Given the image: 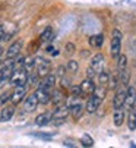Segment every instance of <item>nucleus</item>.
Segmentation results:
<instances>
[{
	"mask_svg": "<svg viewBox=\"0 0 136 148\" xmlns=\"http://www.w3.org/2000/svg\"><path fill=\"white\" fill-rule=\"evenodd\" d=\"M122 38H123V34L120 29H113L111 46H110V54L113 59H117L122 53Z\"/></svg>",
	"mask_w": 136,
	"mask_h": 148,
	"instance_id": "obj_1",
	"label": "nucleus"
},
{
	"mask_svg": "<svg viewBox=\"0 0 136 148\" xmlns=\"http://www.w3.org/2000/svg\"><path fill=\"white\" fill-rule=\"evenodd\" d=\"M28 71L25 68H18L12 72V76L9 79V84L12 87H19V85H27L28 84Z\"/></svg>",
	"mask_w": 136,
	"mask_h": 148,
	"instance_id": "obj_2",
	"label": "nucleus"
},
{
	"mask_svg": "<svg viewBox=\"0 0 136 148\" xmlns=\"http://www.w3.org/2000/svg\"><path fill=\"white\" fill-rule=\"evenodd\" d=\"M15 71V63L13 59H6V63L0 69V88H3L6 84H9V79L12 76V72Z\"/></svg>",
	"mask_w": 136,
	"mask_h": 148,
	"instance_id": "obj_3",
	"label": "nucleus"
},
{
	"mask_svg": "<svg viewBox=\"0 0 136 148\" xmlns=\"http://www.w3.org/2000/svg\"><path fill=\"white\" fill-rule=\"evenodd\" d=\"M67 116H69V107L64 106V104L57 106L54 113H51V123L54 126H60V125H63L66 122Z\"/></svg>",
	"mask_w": 136,
	"mask_h": 148,
	"instance_id": "obj_4",
	"label": "nucleus"
},
{
	"mask_svg": "<svg viewBox=\"0 0 136 148\" xmlns=\"http://www.w3.org/2000/svg\"><path fill=\"white\" fill-rule=\"evenodd\" d=\"M34 68H35L37 75H38L40 78H42V76H45L47 73H50V71H51V63H50V60H47V59L37 57Z\"/></svg>",
	"mask_w": 136,
	"mask_h": 148,
	"instance_id": "obj_5",
	"label": "nucleus"
},
{
	"mask_svg": "<svg viewBox=\"0 0 136 148\" xmlns=\"http://www.w3.org/2000/svg\"><path fill=\"white\" fill-rule=\"evenodd\" d=\"M136 106V88L133 85H127L126 87V98H124V110L129 112L132 107Z\"/></svg>",
	"mask_w": 136,
	"mask_h": 148,
	"instance_id": "obj_6",
	"label": "nucleus"
},
{
	"mask_svg": "<svg viewBox=\"0 0 136 148\" xmlns=\"http://www.w3.org/2000/svg\"><path fill=\"white\" fill-rule=\"evenodd\" d=\"M56 73H47L45 76L41 78V81L38 82V88H42V90H47V91H51L56 85Z\"/></svg>",
	"mask_w": 136,
	"mask_h": 148,
	"instance_id": "obj_7",
	"label": "nucleus"
},
{
	"mask_svg": "<svg viewBox=\"0 0 136 148\" xmlns=\"http://www.w3.org/2000/svg\"><path fill=\"white\" fill-rule=\"evenodd\" d=\"M27 95V85H19V87H15L13 92H10V101L13 106L19 104L24 97Z\"/></svg>",
	"mask_w": 136,
	"mask_h": 148,
	"instance_id": "obj_8",
	"label": "nucleus"
},
{
	"mask_svg": "<svg viewBox=\"0 0 136 148\" xmlns=\"http://www.w3.org/2000/svg\"><path fill=\"white\" fill-rule=\"evenodd\" d=\"M89 66L94 69V72L98 75L103 69H104V54L103 53H97L92 56V59H91V63Z\"/></svg>",
	"mask_w": 136,
	"mask_h": 148,
	"instance_id": "obj_9",
	"label": "nucleus"
},
{
	"mask_svg": "<svg viewBox=\"0 0 136 148\" xmlns=\"http://www.w3.org/2000/svg\"><path fill=\"white\" fill-rule=\"evenodd\" d=\"M83 110H85V106L79 101H73L70 106H69V114L75 119V120H79L83 114Z\"/></svg>",
	"mask_w": 136,
	"mask_h": 148,
	"instance_id": "obj_10",
	"label": "nucleus"
},
{
	"mask_svg": "<svg viewBox=\"0 0 136 148\" xmlns=\"http://www.w3.org/2000/svg\"><path fill=\"white\" fill-rule=\"evenodd\" d=\"M101 103H103V101H101L97 95L91 94L89 98H88V101H86V104H85V110H86L88 113H95V112L100 109Z\"/></svg>",
	"mask_w": 136,
	"mask_h": 148,
	"instance_id": "obj_11",
	"label": "nucleus"
},
{
	"mask_svg": "<svg viewBox=\"0 0 136 148\" xmlns=\"http://www.w3.org/2000/svg\"><path fill=\"white\" fill-rule=\"evenodd\" d=\"M22 47H24V41L22 40H16L15 43L10 44V47L6 51V59H15L16 56H19Z\"/></svg>",
	"mask_w": 136,
	"mask_h": 148,
	"instance_id": "obj_12",
	"label": "nucleus"
},
{
	"mask_svg": "<svg viewBox=\"0 0 136 148\" xmlns=\"http://www.w3.org/2000/svg\"><path fill=\"white\" fill-rule=\"evenodd\" d=\"M124 98H126V87H122L114 94V98H113V107L114 109L123 107L124 106Z\"/></svg>",
	"mask_w": 136,
	"mask_h": 148,
	"instance_id": "obj_13",
	"label": "nucleus"
},
{
	"mask_svg": "<svg viewBox=\"0 0 136 148\" xmlns=\"http://www.w3.org/2000/svg\"><path fill=\"white\" fill-rule=\"evenodd\" d=\"M81 94L82 95H91L95 90V84H94V79L91 78H85L82 82H81Z\"/></svg>",
	"mask_w": 136,
	"mask_h": 148,
	"instance_id": "obj_14",
	"label": "nucleus"
},
{
	"mask_svg": "<svg viewBox=\"0 0 136 148\" xmlns=\"http://www.w3.org/2000/svg\"><path fill=\"white\" fill-rule=\"evenodd\" d=\"M37 95L38 104H49L51 100V92L47 90H42V88H37V91L34 92Z\"/></svg>",
	"mask_w": 136,
	"mask_h": 148,
	"instance_id": "obj_15",
	"label": "nucleus"
},
{
	"mask_svg": "<svg viewBox=\"0 0 136 148\" xmlns=\"http://www.w3.org/2000/svg\"><path fill=\"white\" fill-rule=\"evenodd\" d=\"M37 107H38L37 95H35V94L28 95V97L25 98V103H24V109H25V112H34Z\"/></svg>",
	"mask_w": 136,
	"mask_h": 148,
	"instance_id": "obj_16",
	"label": "nucleus"
},
{
	"mask_svg": "<svg viewBox=\"0 0 136 148\" xmlns=\"http://www.w3.org/2000/svg\"><path fill=\"white\" fill-rule=\"evenodd\" d=\"M124 117H126V110L124 107H120V109H114V114H113V120H114V125L117 128L124 123Z\"/></svg>",
	"mask_w": 136,
	"mask_h": 148,
	"instance_id": "obj_17",
	"label": "nucleus"
},
{
	"mask_svg": "<svg viewBox=\"0 0 136 148\" xmlns=\"http://www.w3.org/2000/svg\"><path fill=\"white\" fill-rule=\"evenodd\" d=\"M13 114H15V106L13 104L12 106H5V107L2 109V113H0V120L9 122V120H12Z\"/></svg>",
	"mask_w": 136,
	"mask_h": 148,
	"instance_id": "obj_18",
	"label": "nucleus"
},
{
	"mask_svg": "<svg viewBox=\"0 0 136 148\" xmlns=\"http://www.w3.org/2000/svg\"><path fill=\"white\" fill-rule=\"evenodd\" d=\"M56 107L57 106H62V104H64V101H66V94L63 92V90H56L53 94H51V100H50Z\"/></svg>",
	"mask_w": 136,
	"mask_h": 148,
	"instance_id": "obj_19",
	"label": "nucleus"
},
{
	"mask_svg": "<svg viewBox=\"0 0 136 148\" xmlns=\"http://www.w3.org/2000/svg\"><path fill=\"white\" fill-rule=\"evenodd\" d=\"M51 123V113L45 112V113H41L35 117V125L37 126H47Z\"/></svg>",
	"mask_w": 136,
	"mask_h": 148,
	"instance_id": "obj_20",
	"label": "nucleus"
},
{
	"mask_svg": "<svg viewBox=\"0 0 136 148\" xmlns=\"http://www.w3.org/2000/svg\"><path fill=\"white\" fill-rule=\"evenodd\" d=\"M88 43H89L91 47L100 49V47H103V44H104V35H103V34H97V35L89 37V38H88Z\"/></svg>",
	"mask_w": 136,
	"mask_h": 148,
	"instance_id": "obj_21",
	"label": "nucleus"
},
{
	"mask_svg": "<svg viewBox=\"0 0 136 148\" xmlns=\"http://www.w3.org/2000/svg\"><path fill=\"white\" fill-rule=\"evenodd\" d=\"M127 128L130 131L136 129V106L129 110V114H127Z\"/></svg>",
	"mask_w": 136,
	"mask_h": 148,
	"instance_id": "obj_22",
	"label": "nucleus"
},
{
	"mask_svg": "<svg viewBox=\"0 0 136 148\" xmlns=\"http://www.w3.org/2000/svg\"><path fill=\"white\" fill-rule=\"evenodd\" d=\"M41 43H49V41L53 40V28L51 27H47L41 34H40V38H38Z\"/></svg>",
	"mask_w": 136,
	"mask_h": 148,
	"instance_id": "obj_23",
	"label": "nucleus"
},
{
	"mask_svg": "<svg viewBox=\"0 0 136 148\" xmlns=\"http://www.w3.org/2000/svg\"><path fill=\"white\" fill-rule=\"evenodd\" d=\"M116 60H117V71H119V72L127 69V57H126V54H122V53H120V56H119Z\"/></svg>",
	"mask_w": 136,
	"mask_h": 148,
	"instance_id": "obj_24",
	"label": "nucleus"
},
{
	"mask_svg": "<svg viewBox=\"0 0 136 148\" xmlns=\"http://www.w3.org/2000/svg\"><path fill=\"white\" fill-rule=\"evenodd\" d=\"M108 79H110V72H107V71H104V69H103V71L98 73V82H100V85L107 87Z\"/></svg>",
	"mask_w": 136,
	"mask_h": 148,
	"instance_id": "obj_25",
	"label": "nucleus"
},
{
	"mask_svg": "<svg viewBox=\"0 0 136 148\" xmlns=\"http://www.w3.org/2000/svg\"><path fill=\"white\" fill-rule=\"evenodd\" d=\"M66 69L69 71L70 73H76V72L79 71V65H78V62H76V60H69V62H67Z\"/></svg>",
	"mask_w": 136,
	"mask_h": 148,
	"instance_id": "obj_26",
	"label": "nucleus"
},
{
	"mask_svg": "<svg viewBox=\"0 0 136 148\" xmlns=\"http://www.w3.org/2000/svg\"><path fill=\"white\" fill-rule=\"evenodd\" d=\"M117 84H119V73L117 75H114V76H111L110 75V79H108V84H107V88H110V90H116L117 88Z\"/></svg>",
	"mask_w": 136,
	"mask_h": 148,
	"instance_id": "obj_27",
	"label": "nucleus"
},
{
	"mask_svg": "<svg viewBox=\"0 0 136 148\" xmlns=\"http://www.w3.org/2000/svg\"><path fill=\"white\" fill-rule=\"evenodd\" d=\"M81 144H82L83 147H92V145H94V139L91 138L88 134H85V135L81 138Z\"/></svg>",
	"mask_w": 136,
	"mask_h": 148,
	"instance_id": "obj_28",
	"label": "nucleus"
},
{
	"mask_svg": "<svg viewBox=\"0 0 136 148\" xmlns=\"http://www.w3.org/2000/svg\"><path fill=\"white\" fill-rule=\"evenodd\" d=\"M75 50H76V47H75L73 43H67V44L64 46V53H66L67 56H72V54L75 53Z\"/></svg>",
	"mask_w": 136,
	"mask_h": 148,
	"instance_id": "obj_29",
	"label": "nucleus"
},
{
	"mask_svg": "<svg viewBox=\"0 0 136 148\" xmlns=\"http://www.w3.org/2000/svg\"><path fill=\"white\" fill-rule=\"evenodd\" d=\"M40 44H41V41H40V40H35V41H32V43L29 44V53H35V51L38 50Z\"/></svg>",
	"mask_w": 136,
	"mask_h": 148,
	"instance_id": "obj_30",
	"label": "nucleus"
},
{
	"mask_svg": "<svg viewBox=\"0 0 136 148\" xmlns=\"http://www.w3.org/2000/svg\"><path fill=\"white\" fill-rule=\"evenodd\" d=\"M8 101H10V92H3L2 95H0V106L6 104Z\"/></svg>",
	"mask_w": 136,
	"mask_h": 148,
	"instance_id": "obj_31",
	"label": "nucleus"
},
{
	"mask_svg": "<svg viewBox=\"0 0 136 148\" xmlns=\"http://www.w3.org/2000/svg\"><path fill=\"white\" fill-rule=\"evenodd\" d=\"M72 95H73V97H82V94H81V87H79V85L72 87Z\"/></svg>",
	"mask_w": 136,
	"mask_h": 148,
	"instance_id": "obj_32",
	"label": "nucleus"
},
{
	"mask_svg": "<svg viewBox=\"0 0 136 148\" xmlns=\"http://www.w3.org/2000/svg\"><path fill=\"white\" fill-rule=\"evenodd\" d=\"M95 72H94V69L91 68V66H88V69H86V78H91V79H94L95 78Z\"/></svg>",
	"mask_w": 136,
	"mask_h": 148,
	"instance_id": "obj_33",
	"label": "nucleus"
},
{
	"mask_svg": "<svg viewBox=\"0 0 136 148\" xmlns=\"http://www.w3.org/2000/svg\"><path fill=\"white\" fill-rule=\"evenodd\" d=\"M5 35H6V28L3 25H0V43L5 41Z\"/></svg>",
	"mask_w": 136,
	"mask_h": 148,
	"instance_id": "obj_34",
	"label": "nucleus"
},
{
	"mask_svg": "<svg viewBox=\"0 0 136 148\" xmlns=\"http://www.w3.org/2000/svg\"><path fill=\"white\" fill-rule=\"evenodd\" d=\"M64 72H66V68H64V66H59V69H57V75H56V76L63 78V76H64Z\"/></svg>",
	"mask_w": 136,
	"mask_h": 148,
	"instance_id": "obj_35",
	"label": "nucleus"
},
{
	"mask_svg": "<svg viewBox=\"0 0 136 148\" xmlns=\"http://www.w3.org/2000/svg\"><path fill=\"white\" fill-rule=\"evenodd\" d=\"M64 147H75V144L72 141H64Z\"/></svg>",
	"mask_w": 136,
	"mask_h": 148,
	"instance_id": "obj_36",
	"label": "nucleus"
},
{
	"mask_svg": "<svg viewBox=\"0 0 136 148\" xmlns=\"http://www.w3.org/2000/svg\"><path fill=\"white\" fill-rule=\"evenodd\" d=\"M3 54V47H0V56Z\"/></svg>",
	"mask_w": 136,
	"mask_h": 148,
	"instance_id": "obj_37",
	"label": "nucleus"
},
{
	"mask_svg": "<svg viewBox=\"0 0 136 148\" xmlns=\"http://www.w3.org/2000/svg\"><path fill=\"white\" fill-rule=\"evenodd\" d=\"M0 66H2V62H0Z\"/></svg>",
	"mask_w": 136,
	"mask_h": 148,
	"instance_id": "obj_38",
	"label": "nucleus"
}]
</instances>
